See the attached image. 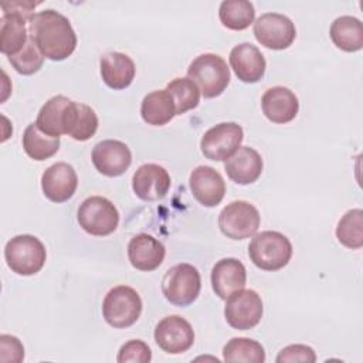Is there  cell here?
<instances>
[{"mask_svg":"<svg viewBox=\"0 0 363 363\" xmlns=\"http://www.w3.org/2000/svg\"><path fill=\"white\" fill-rule=\"evenodd\" d=\"M28 34L51 61L68 58L77 47V34L69 20L52 9L34 13L28 20Z\"/></svg>","mask_w":363,"mask_h":363,"instance_id":"1","label":"cell"},{"mask_svg":"<svg viewBox=\"0 0 363 363\" xmlns=\"http://www.w3.org/2000/svg\"><path fill=\"white\" fill-rule=\"evenodd\" d=\"M250 259L264 271H278L284 268L292 257V244L279 231H261L254 234L248 245Z\"/></svg>","mask_w":363,"mask_h":363,"instance_id":"2","label":"cell"},{"mask_svg":"<svg viewBox=\"0 0 363 363\" xmlns=\"http://www.w3.org/2000/svg\"><path fill=\"white\" fill-rule=\"evenodd\" d=\"M187 78L199 86L204 98H216L221 95L230 84V68L223 57L206 52L190 62Z\"/></svg>","mask_w":363,"mask_h":363,"instance_id":"3","label":"cell"},{"mask_svg":"<svg viewBox=\"0 0 363 363\" xmlns=\"http://www.w3.org/2000/svg\"><path fill=\"white\" fill-rule=\"evenodd\" d=\"M47 251L44 244L31 234H20L7 241L4 259L7 267L17 275L28 277L40 272L44 267Z\"/></svg>","mask_w":363,"mask_h":363,"instance_id":"4","label":"cell"},{"mask_svg":"<svg viewBox=\"0 0 363 363\" xmlns=\"http://www.w3.org/2000/svg\"><path fill=\"white\" fill-rule=\"evenodd\" d=\"M201 289L200 272L187 262L176 264L169 268L162 279V292L164 298L174 306L191 305Z\"/></svg>","mask_w":363,"mask_h":363,"instance_id":"5","label":"cell"},{"mask_svg":"<svg viewBox=\"0 0 363 363\" xmlns=\"http://www.w3.org/2000/svg\"><path fill=\"white\" fill-rule=\"evenodd\" d=\"M142 306V299L133 288L118 285L105 295L102 315L108 325L116 329H123L132 326L139 319Z\"/></svg>","mask_w":363,"mask_h":363,"instance_id":"6","label":"cell"},{"mask_svg":"<svg viewBox=\"0 0 363 363\" xmlns=\"http://www.w3.org/2000/svg\"><path fill=\"white\" fill-rule=\"evenodd\" d=\"M79 111V102H75L64 95L50 98L38 111L35 125L48 136L60 138L71 135Z\"/></svg>","mask_w":363,"mask_h":363,"instance_id":"7","label":"cell"},{"mask_svg":"<svg viewBox=\"0 0 363 363\" xmlns=\"http://www.w3.org/2000/svg\"><path fill=\"white\" fill-rule=\"evenodd\" d=\"M79 227L96 237L112 234L119 224V211L115 204L102 196L85 199L77 213Z\"/></svg>","mask_w":363,"mask_h":363,"instance_id":"8","label":"cell"},{"mask_svg":"<svg viewBox=\"0 0 363 363\" xmlns=\"http://www.w3.org/2000/svg\"><path fill=\"white\" fill-rule=\"evenodd\" d=\"M259 223L261 216L257 207L244 200L231 201L218 214L220 231L231 240L252 237L257 233Z\"/></svg>","mask_w":363,"mask_h":363,"instance_id":"9","label":"cell"},{"mask_svg":"<svg viewBox=\"0 0 363 363\" xmlns=\"http://www.w3.org/2000/svg\"><path fill=\"white\" fill-rule=\"evenodd\" d=\"M244 139L242 128L235 122H221L211 126L200 140L201 153L214 162L227 160L237 152Z\"/></svg>","mask_w":363,"mask_h":363,"instance_id":"10","label":"cell"},{"mask_svg":"<svg viewBox=\"0 0 363 363\" xmlns=\"http://www.w3.org/2000/svg\"><path fill=\"white\" fill-rule=\"evenodd\" d=\"M225 301L224 316L233 329L248 330L259 323L264 306L261 296L254 289H241Z\"/></svg>","mask_w":363,"mask_h":363,"instance_id":"11","label":"cell"},{"mask_svg":"<svg viewBox=\"0 0 363 363\" xmlns=\"http://www.w3.org/2000/svg\"><path fill=\"white\" fill-rule=\"evenodd\" d=\"M252 33L261 45L271 50H285L296 37V28L292 20L279 13L261 14L254 21Z\"/></svg>","mask_w":363,"mask_h":363,"instance_id":"12","label":"cell"},{"mask_svg":"<svg viewBox=\"0 0 363 363\" xmlns=\"http://www.w3.org/2000/svg\"><path fill=\"white\" fill-rule=\"evenodd\" d=\"M155 342L169 354L187 352L194 343V330L191 325L179 315L163 318L155 328Z\"/></svg>","mask_w":363,"mask_h":363,"instance_id":"13","label":"cell"},{"mask_svg":"<svg viewBox=\"0 0 363 363\" xmlns=\"http://www.w3.org/2000/svg\"><path fill=\"white\" fill-rule=\"evenodd\" d=\"M95 169L108 177L122 176L132 163V153L126 143L116 139L98 142L91 153Z\"/></svg>","mask_w":363,"mask_h":363,"instance_id":"14","label":"cell"},{"mask_svg":"<svg viewBox=\"0 0 363 363\" xmlns=\"http://www.w3.org/2000/svg\"><path fill=\"white\" fill-rule=\"evenodd\" d=\"M172 180L167 170L156 163H145L136 169L132 177V189L143 201H157L163 199Z\"/></svg>","mask_w":363,"mask_h":363,"instance_id":"15","label":"cell"},{"mask_svg":"<svg viewBox=\"0 0 363 363\" xmlns=\"http://www.w3.org/2000/svg\"><path fill=\"white\" fill-rule=\"evenodd\" d=\"M78 187L75 169L65 162H58L47 167L41 176V189L44 196L54 203L69 200Z\"/></svg>","mask_w":363,"mask_h":363,"instance_id":"16","label":"cell"},{"mask_svg":"<svg viewBox=\"0 0 363 363\" xmlns=\"http://www.w3.org/2000/svg\"><path fill=\"white\" fill-rule=\"evenodd\" d=\"M189 184L193 197L204 207H216L224 199V179L211 166H197L193 169Z\"/></svg>","mask_w":363,"mask_h":363,"instance_id":"17","label":"cell"},{"mask_svg":"<svg viewBox=\"0 0 363 363\" xmlns=\"http://www.w3.org/2000/svg\"><path fill=\"white\" fill-rule=\"evenodd\" d=\"M230 65L237 78L247 84L258 82L267 68L262 52L251 43H240L230 51Z\"/></svg>","mask_w":363,"mask_h":363,"instance_id":"18","label":"cell"},{"mask_svg":"<svg viewBox=\"0 0 363 363\" xmlns=\"http://www.w3.org/2000/svg\"><path fill=\"white\" fill-rule=\"evenodd\" d=\"M247 271L237 258H223L211 269V286L220 299H227L233 294L244 289Z\"/></svg>","mask_w":363,"mask_h":363,"instance_id":"19","label":"cell"},{"mask_svg":"<svg viewBox=\"0 0 363 363\" xmlns=\"http://www.w3.org/2000/svg\"><path fill=\"white\" fill-rule=\"evenodd\" d=\"M261 108L265 118L274 123H288L298 115V96L286 86H272L261 98Z\"/></svg>","mask_w":363,"mask_h":363,"instance_id":"20","label":"cell"},{"mask_svg":"<svg viewBox=\"0 0 363 363\" xmlns=\"http://www.w3.org/2000/svg\"><path fill=\"white\" fill-rule=\"evenodd\" d=\"M164 255V245L153 235L145 233L132 237L128 244L129 262L139 271H155L162 265Z\"/></svg>","mask_w":363,"mask_h":363,"instance_id":"21","label":"cell"},{"mask_svg":"<svg viewBox=\"0 0 363 363\" xmlns=\"http://www.w3.org/2000/svg\"><path fill=\"white\" fill-rule=\"evenodd\" d=\"M262 167L264 163L261 155L250 146H240L224 163L227 176L234 183L242 186L257 182L262 173Z\"/></svg>","mask_w":363,"mask_h":363,"instance_id":"22","label":"cell"},{"mask_svg":"<svg viewBox=\"0 0 363 363\" xmlns=\"http://www.w3.org/2000/svg\"><path fill=\"white\" fill-rule=\"evenodd\" d=\"M101 68V77L104 82L111 89H125L128 88L136 74V67L133 60L118 51L106 52L101 57L99 61Z\"/></svg>","mask_w":363,"mask_h":363,"instance_id":"23","label":"cell"},{"mask_svg":"<svg viewBox=\"0 0 363 363\" xmlns=\"http://www.w3.org/2000/svg\"><path fill=\"white\" fill-rule=\"evenodd\" d=\"M30 17L18 11H3L0 18V51L10 57L23 50L28 41Z\"/></svg>","mask_w":363,"mask_h":363,"instance_id":"24","label":"cell"},{"mask_svg":"<svg viewBox=\"0 0 363 363\" xmlns=\"http://www.w3.org/2000/svg\"><path fill=\"white\" fill-rule=\"evenodd\" d=\"M142 119L152 126H163L176 116V106L172 95L166 89L152 91L142 99Z\"/></svg>","mask_w":363,"mask_h":363,"instance_id":"25","label":"cell"},{"mask_svg":"<svg viewBox=\"0 0 363 363\" xmlns=\"http://www.w3.org/2000/svg\"><path fill=\"white\" fill-rule=\"evenodd\" d=\"M329 35L332 43L346 52H354L363 47V26L353 16H340L330 24Z\"/></svg>","mask_w":363,"mask_h":363,"instance_id":"26","label":"cell"},{"mask_svg":"<svg viewBox=\"0 0 363 363\" xmlns=\"http://www.w3.org/2000/svg\"><path fill=\"white\" fill-rule=\"evenodd\" d=\"M23 149L24 152L37 162H43L54 156L60 149V138H52L45 135L38 129L35 122L30 123L23 133Z\"/></svg>","mask_w":363,"mask_h":363,"instance_id":"27","label":"cell"},{"mask_svg":"<svg viewBox=\"0 0 363 363\" xmlns=\"http://www.w3.org/2000/svg\"><path fill=\"white\" fill-rule=\"evenodd\" d=\"M254 6L247 0H224L218 7V18L228 30H245L254 23Z\"/></svg>","mask_w":363,"mask_h":363,"instance_id":"28","label":"cell"},{"mask_svg":"<svg viewBox=\"0 0 363 363\" xmlns=\"http://www.w3.org/2000/svg\"><path fill=\"white\" fill-rule=\"evenodd\" d=\"M223 359L225 362L264 363L265 350L261 343L250 337H233L223 347Z\"/></svg>","mask_w":363,"mask_h":363,"instance_id":"29","label":"cell"},{"mask_svg":"<svg viewBox=\"0 0 363 363\" xmlns=\"http://www.w3.org/2000/svg\"><path fill=\"white\" fill-rule=\"evenodd\" d=\"M336 238L342 245L350 250H357L363 247L362 208H352L343 214L336 227Z\"/></svg>","mask_w":363,"mask_h":363,"instance_id":"30","label":"cell"},{"mask_svg":"<svg viewBox=\"0 0 363 363\" xmlns=\"http://www.w3.org/2000/svg\"><path fill=\"white\" fill-rule=\"evenodd\" d=\"M166 91L172 95L176 115H183L194 109L200 102V89L190 78H174L166 85Z\"/></svg>","mask_w":363,"mask_h":363,"instance_id":"31","label":"cell"},{"mask_svg":"<svg viewBox=\"0 0 363 363\" xmlns=\"http://www.w3.org/2000/svg\"><path fill=\"white\" fill-rule=\"evenodd\" d=\"M44 55L35 45L31 37H28V41L23 47V50L14 55L9 57V62L11 67L21 75H33L40 71V68L44 64Z\"/></svg>","mask_w":363,"mask_h":363,"instance_id":"32","label":"cell"},{"mask_svg":"<svg viewBox=\"0 0 363 363\" xmlns=\"http://www.w3.org/2000/svg\"><path fill=\"white\" fill-rule=\"evenodd\" d=\"M116 360L119 363H149L152 360V350L143 340L132 339L121 346Z\"/></svg>","mask_w":363,"mask_h":363,"instance_id":"33","label":"cell"},{"mask_svg":"<svg viewBox=\"0 0 363 363\" xmlns=\"http://www.w3.org/2000/svg\"><path fill=\"white\" fill-rule=\"evenodd\" d=\"M316 360V354L311 346L306 345H289L278 353L275 362L277 363H294V362H306L313 363Z\"/></svg>","mask_w":363,"mask_h":363,"instance_id":"34","label":"cell"},{"mask_svg":"<svg viewBox=\"0 0 363 363\" xmlns=\"http://www.w3.org/2000/svg\"><path fill=\"white\" fill-rule=\"evenodd\" d=\"M24 359V346L20 339L11 335L0 336V360L6 362H23Z\"/></svg>","mask_w":363,"mask_h":363,"instance_id":"35","label":"cell"},{"mask_svg":"<svg viewBox=\"0 0 363 363\" xmlns=\"http://www.w3.org/2000/svg\"><path fill=\"white\" fill-rule=\"evenodd\" d=\"M35 6H38V3H33V1H7V3H1V9L3 11H18L27 17H31L34 13L33 10L35 9Z\"/></svg>","mask_w":363,"mask_h":363,"instance_id":"36","label":"cell"}]
</instances>
